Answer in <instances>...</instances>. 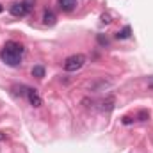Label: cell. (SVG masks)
I'll list each match as a JSON object with an SVG mask.
<instances>
[{"label":"cell","instance_id":"5","mask_svg":"<svg viewBox=\"0 0 153 153\" xmlns=\"http://www.w3.org/2000/svg\"><path fill=\"white\" fill-rule=\"evenodd\" d=\"M55 22H57V16L52 13V11H45V14H43V23L45 25H55Z\"/></svg>","mask_w":153,"mask_h":153},{"label":"cell","instance_id":"10","mask_svg":"<svg viewBox=\"0 0 153 153\" xmlns=\"http://www.w3.org/2000/svg\"><path fill=\"white\" fill-rule=\"evenodd\" d=\"M22 2H23V5H25V7H27L29 11H30V9H32V7L36 5V0H22Z\"/></svg>","mask_w":153,"mask_h":153},{"label":"cell","instance_id":"3","mask_svg":"<svg viewBox=\"0 0 153 153\" xmlns=\"http://www.w3.org/2000/svg\"><path fill=\"white\" fill-rule=\"evenodd\" d=\"M11 14L13 16H25V14H29V9L23 5V2H16L11 5Z\"/></svg>","mask_w":153,"mask_h":153},{"label":"cell","instance_id":"12","mask_svg":"<svg viewBox=\"0 0 153 153\" xmlns=\"http://www.w3.org/2000/svg\"><path fill=\"white\" fill-rule=\"evenodd\" d=\"M121 121H123V125H130L134 119H132L130 116H123V117H121Z\"/></svg>","mask_w":153,"mask_h":153},{"label":"cell","instance_id":"17","mask_svg":"<svg viewBox=\"0 0 153 153\" xmlns=\"http://www.w3.org/2000/svg\"><path fill=\"white\" fill-rule=\"evenodd\" d=\"M0 13H2V5H0Z\"/></svg>","mask_w":153,"mask_h":153},{"label":"cell","instance_id":"4","mask_svg":"<svg viewBox=\"0 0 153 153\" xmlns=\"http://www.w3.org/2000/svg\"><path fill=\"white\" fill-rule=\"evenodd\" d=\"M27 98H29V102H30L32 107H41V105H43V100H41V96H39V93L36 89H29Z\"/></svg>","mask_w":153,"mask_h":153},{"label":"cell","instance_id":"15","mask_svg":"<svg viewBox=\"0 0 153 153\" xmlns=\"http://www.w3.org/2000/svg\"><path fill=\"white\" fill-rule=\"evenodd\" d=\"M148 87L153 91V76H150V78H148Z\"/></svg>","mask_w":153,"mask_h":153},{"label":"cell","instance_id":"8","mask_svg":"<svg viewBox=\"0 0 153 153\" xmlns=\"http://www.w3.org/2000/svg\"><path fill=\"white\" fill-rule=\"evenodd\" d=\"M112 109H114V98H107V100H103V102H102V111L111 112Z\"/></svg>","mask_w":153,"mask_h":153},{"label":"cell","instance_id":"13","mask_svg":"<svg viewBox=\"0 0 153 153\" xmlns=\"http://www.w3.org/2000/svg\"><path fill=\"white\" fill-rule=\"evenodd\" d=\"M102 22H103V23H111V18H109V14H103V16H102Z\"/></svg>","mask_w":153,"mask_h":153},{"label":"cell","instance_id":"2","mask_svg":"<svg viewBox=\"0 0 153 153\" xmlns=\"http://www.w3.org/2000/svg\"><path fill=\"white\" fill-rule=\"evenodd\" d=\"M85 64V55L82 53H75V55H70L66 61H64V71H78L82 66Z\"/></svg>","mask_w":153,"mask_h":153},{"label":"cell","instance_id":"6","mask_svg":"<svg viewBox=\"0 0 153 153\" xmlns=\"http://www.w3.org/2000/svg\"><path fill=\"white\" fill-rule=\"evenodd\" d=\"M59 5H61V9H62V11L70 13V11H73V9H75L76 0H59Z\"/></svg>","mask_w":153,"mask_h":153},{"label":"cell","instance_id":"7","mask_svg":"<svg viewBox=\"0 0 153 153\" xmlns=\"http://www.w3.org/2000/svg\"><path fill=\"white\" fill-rule=\"evenodd\" d=\"M130 34H132V29H130L128 25H125V27L116 34V38H117V39H128V38H130Z\"/></svg>","mask_w":153,"mask_h":153},{"label":"cell","instance_id":"9","mask_svg":"<svg viewBox=\"0 0 153 153\" xmlns=\"http://www.w3.org/2000/svg\"><path fill=\"white\" fill-rule=\"evenodd\" d=\"M32 75L38 76V78H43V76H45V68H43V66H34V68H32Z\"/></svg>","mask_w":153,"mask_h":153},{"label":"cell","instance_id":"11","mask_svg":"<svg viewBox=\"0 0 153 153\" xmlns=\"http://www.w3.org/2000/svg\"><path fill=\"white\" fill-rule=\"evenodd\" d=\"M137 117H139V121H146V119L150 117V112H146V111H141Z\"/></svg>","mask_w":153,"mask_h":153},{"label":"cell","instance_id":"1","mask_svg":"<svg viewBox=\"0 0 153 153\" xmlns=\"http://www.w3.org/2000/svg\"><path fill=\"white\" fill-rule=\"evenodd\" d=\"M22 55H23V46L16 41H7L4 50L0 52V59L7 64V66H20V61H22Z\"/></svg>","mask_w":153,"mask_h":153},{"label":"cell","instance_id":"14","mask_svg":"<svg viewBox=\"0 0 153 153\" xmlns=\"http://www.w3.org/2000/svg\"><path fill=\"white\" fill-rule=\"evenodd\" d=\"M98 41H100L102 45H109V41H107V38H102V36H100V38H98Z\"/></svg>","mask_w":153,"mask_h":153},{"label":"cell","instance_id":"16","mask_svg":"<svg viewBox=\"0 0 153 153\" xmlns=\"http://www.w3.org/2000/svg\"><path fill=\"white\" fill-rule=\"evenodd\" d=\"M4 139H5V134H4V132H0V143H2Z\"/></svg>","mask_w":153,"mask_h":153}]
</instances>
